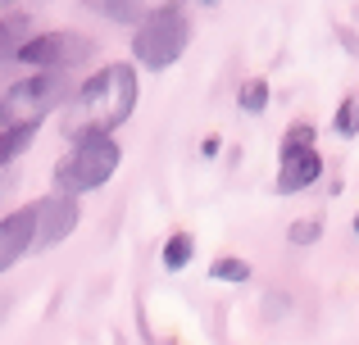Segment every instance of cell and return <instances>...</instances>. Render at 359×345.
<instances>
[{
  "label": "cell",
  "mask_w": 359,
  "mask_h": 345,
  "mask_svg": "<svg viewBox=\"0 0 359 345\" xmlns=\"http://www.w3.org/2000/svg\"><path fill=\"white\" fill-rule=\"evenodd\" d=\"M137 109V64H105L78 82V91L64 105V136L82 141V136H114Z\"/></svg>",
  "instance_id": "6da1fadb"
},
{
  "label": "cell",
  "mask_w": 359,
  "mask_h": 345,
  "mask_svg": "<svg viewBox=\"0 0 359 345\" xmlns=\"http://www.w3.org/2000/svg\"><path fill=\"white\" fill-rule=\"evenodd\" d=\"M73 91H78L73 73H32L9 82V91L0 96V127H41L46 114L69 105Z\"/></svg>",
  "instance_id": "7a4b0ae2"
},
{
  "label": "cell",
  "mask_w": 359,
  "mask_h": 345,
  "mask_svg": "<svg viewBox=\"0 0 359 345\" xmlns=\"http://www.w3.org/2000/svg\"><path fill=\"white\" fill-rule=\"evenodd\" d=\"M191 45V18H187L182 5H155L146 9V18L132 32V55H137L141 69H168L177 64Z\"/></svg>",
  "instance_id": "3957f363"
},
{
  "label": "cell",
  "mask_w": 359,
  "mask_h": 345,
  "mask_svg": "<svg viewBox=\"0 0 359 345\" xmlns=\"http://www.w3.org/2000/svg\"><path fill=\"white\" fill-rule=\"evenodd\" d=\"M118 164H123L118 136H82V141H73V150L55 164V186L78 200V195H87V191H100V186L118 173Z\"/></svg>",
  "instance_id": "277c9868"
},
{
  "label": "cell",
  "mask_w": 359,
  "mask_h": 345,
  "mask_svg": "<svg viewBox=\"0 0 359 345\" xmlns=\"http://www.w3.org/2000/svg\"><path fill=\"white\" fill-rule=\"evenodd\" d=\"M96 59V41L69 27H55V32H32V41L18 50V64L36 73H73L82 64Z\"/></svg>",
  "instance_id": "5b68a950"
},
{
  "label": "cell",
  "mask_w": 359,
  "mask_h": 345,
  "mask_svg": "<svg viewBox=\"0 0 359 345\" xmlns=\"http://www.w3.org/2000/svg\"><path fill=\"white\" fill-rule=\"evenodd\" d=\"M78 223H82V209H78V200H73V195H64V191L41 195V200L32 204V246L36 250L60 246V241L73 237V227H78Z\"/></svg>",
  "instance_id": "8992f818"
},
{
  "label": "cell",
  "mask_w": 359,
  "mask_h": 345,
  "mask_svg": "<svg viewBox=\"0 0 359 345\" xmlns=\"http://www.w3.org/2000/svg\"><path fill=\"white\" fill-rule=\"evenodd\" d=\"M27 250H32V204L0 218V273H9Z\"/></svg>",
  "instance_id": "52a82bcc"
},
{
  "label": "cell",
  "mask_w": 359,
  "mask_h": 345,
  "mask_svg": "<svg viewBox=\"0 0 359 345\" xmlns=\"http://www.w3.org/2000/svg\"><path fill=\"white\" fill-rule=\"evenodd\" d=\"M318 173H323V155L318 150L282 155L278 160V195H296V191H305V186H314Z\"/></svg>",
  "instance_id": "ba28073f"
},
{
  "label": "cell",
  "mask_w": 359,
  "mask_h": 345,
  "mask_svg": "<svg viewBox=\"0 0 359 345\" xmlns=\"http://www.w3.org/2000/svg\"><path fill=\"white\" fill-rule=\"evenodd\" d=\"M27 41H32V14H27V9L0 14V64H14Z\"/></svg>",
  "instance_id": "9c48e42d"
},
{
  "label": "cell",
  "mask_w": 359,
  "mask_h": 345,
  "mask_svg": "<svg viewBox=\"0 0 359 345\" xmlns=\"http://www.w3.org/2000/svg\"><path fill=\"white\" fill-rule=\"evenodd\" d=\"M191 255H196V237H191V232H173V237H168L164 241V268H168V273H177V268H187V264H191Z\"/></svg>",
  "instance_id": "30bf717a"
},
{
  "label": "cell",
  "mask_w": 359,
  "mask_h": 345,
  "mask_svg": "<svg viewBox=\"0 0 359 345\" xmlns=\"http://www.w3.org/2000/svg\"><path fill=\"white\" fill-rule=\"evenodd\" d=\"M32 141H36V127H0V169L14 164Z\"/></svg>",
  "instance_id": "8fae6325"
},
{
  "label": "cell",
  "mask_w": 359,
  "mask_h": 345,
  "mask_svg": "<svg viewBox=\"0 0 359 345\" xmlns=\"http://www.w3.org/2000/svg\"><path fill=\"white\" fill-rule=\"evenodd\" d=\"M91 9L100 18H114V23H141L146 18V5H137V0H96Z\"/></svg>",
  "instance_id": "7c38bea8"
},
{
  "label": "cell",
  "mask_w": 359,
  "mask_h": 345,
  "mask_svg": "<svg viewBox=\"0 0 359 345\" xmlns=\"http://www.w3.org/2000/svg\"><path fill=\"white\" fill-rule=\"evenodd\" d=\"M237 105H241V114H264V109H269V82L245 78L241 91H237Z\"/></svg>",
  "instance_id": "4fadbf2b"
},
{
  "label": "cell",
  "mask_w": 359,
  "mask_h": 345,
  "mask_svg": "<svg viewBox=\"0 0 359 345\" xmlns=\"http://www.w3.org/2000/svg\"><path fill=\"white\" fill-rule=\"evenodd\" d=\"M210 277L214 282H250V264L237 259V255H223V259L210 264Z\"/></svg>",
  "instance_id": "5bb4252c"
},
{
  "label": "cell",
  "mask_w": 359,
  "mask_h": 345,
  "mask_svg": "<svg viewBox=\"0 0 359 345\" xmlns=\"http://www.w3.org/2000/svg\"><path fill=\"white\" fill-rule=\"evenodd\" d=\"M296 150H314V123H291L287 136L278 146V160L282 155H296Z\"/></svg>",
  "instance_id": "9a60e30c"
},
{
  "label": "cell",
  "mask_w": 359,
  "mask_h": 345,
  "mask_svg": "<svg viewBox=\"0 0 359 345\" xmlns=\"http://www.w3.org/2000/svg\"><path fill=\"white\" fill-rule=\"evenodd\" d=\"M291 246H314L318 237H323V218H300V223H291Z\"/></svg>",
  "instance_id": "2e32d148"
},
{
  "label": "cell",
  "mask_w": 359,
  "mask_h": 345,
  "mask_svg": "<svg viewBox=\"0 0 359 345\" xmlns=\"http://www.w3.org/2000/svg\"><path fill=\"white\" fill-rule=\"evenodd\" d=\"M355 114H359V100H355V96H346V100H341V109H337V132H341L346 141H355Z\"/></svg>",
  "instance_id": "e0dca14e"
}]
</instances>
